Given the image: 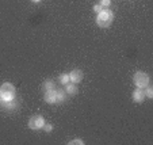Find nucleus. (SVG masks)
<instances>
[{
	"mask_svg": "<svg viewBox=\"0 0 153 145\" xmlns=\"http://www.w3.org/2000/svg\"><path fill=\"white\" fill-rule=\"evenodd\" d=\"M31 1H34V3H38V1H39V0H31Z\"/></svg>",
	"mask_w": 153,
	"mask_h": 145,
	"instance_id": "f3484780",
	"label": "nucleus"
},
{
	"mask_svg": "<svg viewBox=\"0 0 153 145\" xmlns=\"http://www.w3.org/2000/svg\"><path fill=\"white\" fill-rule=\"evenodd\" d=\"M102 8H103V7H102L100 4H96V6H94V11H95L96 14H99V12L102 11Z\"/></svg>",
	"mask_w": 153,
	"mask_h": 145,
	"instance_id": "ddd939ff",
	"label": "nucleus"
},
{
	"mask_svg": "<svg viewBox=\"0 0 153 145\" xmlns=\"http://www.w3.org/2000/svg\"><path fill=\"white\" fill-rule=\"evenodd\" d=\"M0 96L3 100H14L15 98V87L10 83H4L0 88Z\"/></svg>",
	"mask_w": 153,
	"mask_h": 145,
	"instance_id": "f03ea898",
	"label": "nucleus"
},
{
	"mask_svg": "<svg viewBox=\"0 0 153 145\" xmlns=\"http://www.w3.org/2000/svg\"><path fill=\"white\" fill-rule=\"evenodd\" d=\"M43 125H45V121L41 115H34L29 122V126L31 129H41Z\"/></svg>",
	"mask_w": 153,
	"mask_h": 145,
	"instance_id": "20e7f679",
	"label": "nucleus"
},
{
	"mask_svg": "<svg viewBox=\"0 0 153 145\" xmlns=\"http://www.w3.org/2000/svg\"><path fill=\"white\" fill-rule=\"evenodd\" d=\"M83 79V72L80 69H73L72 72L69 73V80H72L73 83H79Z\"/></svg>",
	"mask_w": 153,
	"mask_h": 145,
	"instance_id": "39448f33",
	"label": "nucleus"
},
{
	"mask_svg": "<svg viewBox=\"0 0 153 145\" xmlns=\"http://www.w3.org/2000/svg\"><path fill=\"white\" fill-rule=\"evenodd\" d=\"M65 86H67V88H65L67 94H69V95H75V94L77 92V87H76L75 84H65Z\"/></svg>",
	"mask_w": 153,
	"mask_h": 145,
	"instance_id": "6e6552de",
	"label": "nucleus"
},
{
	"mask_svg": "<svg viewBox=\"0 0 153 145\" xmlns=\"http://www.w3.org/2000/svg\"><path fill=\"white\" fill-rule=\"evenodd\" d=\"M144 98H145V92L142 91V88H137L136 91L133 92V99H134V102H142L144 100Z\"/></svg>",
	"mask_w": 153,
	"mask_h": 145,
	"instance_id": "0eeeda50",
	"label": "nucleus"
},
{
	"mask_svg": "<svg viewBox=\"0 0 153 145\" xmlns=\"http://www.w3.org/2000/svg\"><path fill=\"white\" fill-rule=\"evenodd\" d=\"M113 19H114L113 12L108 11V10H102V11L98 14L96 23H98L100 27H108L111 25V22H113Z\"/></svg>",
	"mask_w": 153,
	"mask_h": 145,
	"instance_id": "f257e3e1",
	"label": "nucleus"
},
{
	"mask_svg": "<svg viewBox=\"0 0 153 145\" xmlns=\"http://www.w3.org/2000/svg\"><path fill=\"white\" fill-rule=\"evenodd\" d=\"M53 80H46L45 83H43V90H46V91H49V90H53Z\"/></svg>",
	"mask_w": 153,
	"mask_h": 145,
	"instance_id": "9b49d317",
	"label": "nucleus"
},
{
	"mask_svg": "<svg viewBox=\"0 0 153 145\" xmlns=\"http://www.w3.org/2000/svg\"><path fill=\"white\" fill-rule=\"evenodd\" d=\"M58 81H60L61 84H68V81H69V75H67V73H62V75H60V77H58Z\"/></svg>",
	"mask_w": 153,
	"mask_h": 145,
	"instance_id": "1a4fd4ad",
	"label": "nucleus"
},
{
	"mask_svg": "<svg viewBox=\"0 0 153 145\" xmlns=\"http://www.w3.org/2000/svg\"><path fill=\"white\" fill-rule=\"evenodd\" d=\"M45 132H52V125H45Z\"/></svg>",
	"mask_w": 153,
	"mask_h": 145,
	"instance_id": "dca6fc26",
	"label": "nucleus"
},
{
	"mask_svg": "<svg viewBox=\"0 0 153 145\" xmlns=\"http://www.w3.org/2000/svg\"><path fill=\"white\" fill-rule=\"evenodd\" d=\"M45 100H46L48 103H56V102H57V92H56L54 90L46 91V94H45Z\"/></svg>",
	"mask_w": 153,
	"mask_h": 145,
	"instance_id": "423d86ee",
	"label": "nucleus"
},
{
	"mask_svg": "<svg viewBox=\"0 0 153 145\" xmlns=\"http://www.w3.org/2000/svg\"><path fill=\"white\" fill-rule=\"evenodd\" d=\"M100 6H102V7L110 6V0H100Z\"/></svg>",
	"mask_w": 153,
	"mask_h": 145,
	"instance_id": "4468645a",
	"label": "nucleus"
},
{
	"mask_svg": "<svg viewBox=\"0 0 153 145\" xmlns=\"http://www.w3.org/2000/svg\"><path fill=\"white\" fill-rule=\"evenodd\" d=\"M133 81L138 88H144L149 84V76L144 72H137L133 77Z\"/></svg>",
	"mask_w": 153,
	"mask_h": 145,
	"instance_id": "7ed1b4c3",
	"label": "nucleus"
},
{
	"mask_svg": "<svg viewBox=\"0 0 153 145\" xmlns=\"http://www.w3.org/2000/svg\"><path fill=\"white\" fill-rule=\"evenodd\" d=\"M145 94H146V96H148L149 99L153 98V91H152V88H146V92H145Z\"/></svg>",
	"mask_w": 153,
	"mask_h": 145,
	"instance_id": "f8f14e48",
	"label": "nucleus"
},
{
	"mask_svg": "<svg viewBox=\"0 0 153 145\" xmlns=\"http://www.w3.org/2000/svg\"><path fill=\"white\" fill-rule=\"evenodd\" d=\"M57 102H62L65 99V91L64 90H57Z\"/></svg>",
	"mask_w": 153,
	"mask_h": 145,
	"instance_id": "9d476101",
	"label": "nucleus"
},
{
	"mask_svg": "<svg viewBox=\"0 0 153 145\" xmlns=\"http://www.w3.org/2000/svg\"><path fill=\"white\" fill-rule=\"evenodd\" d=\"M69 144L71 145H72V144H83V141H81V140H73V141H71Z\"/></svg>",
	"mask_w": 153,
	"mask_h": 145,
	"instance_id": "2eb2a0df",
	"label": "nucleus"
}]
</instances>
